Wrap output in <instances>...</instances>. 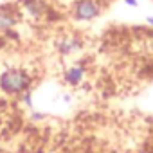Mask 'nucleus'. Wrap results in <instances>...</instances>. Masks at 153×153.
Here are the masks:
<instances>
[{"mask_svg":"<svg viewBox=\"0 0 153 153\" xmlns=\"http://www.w3.org/2000/svg\"><path fill=\"white\" fill-rule=\"evenodd\" d=\"M43 117H45V115H43V114H38V112H33V114H31V119H33V121H43Z\"/></svg>","mask_w":153,"mask_h":153,"instance_id":"obj_8","label":"nucleus"},{"mask_svg":"<svg viewBox=\"0 0 153 153\" xmlns=\"http://www.w3.org/2000/svg\"><path fill=\"white\" fill-rule=\"evenodd\" d=\"M22 101H24L27 106H33V96H31V92H29V90L22 94Z\"/></svg>","mask_w":153,"mask_h":153,"instance_id":"obj_7","label":"nucleus"},{"mask_svg":"<svg viewBox=\"0 0 153 153\" xmlns=\"http://www.w3.org/2000/svg\"><path fill=\"white\" fill-rule=\"evenodd\" d=\"M16 20H18V16H16L15 11H11L7 6L0 7V29H2V31L13 29L15 24H16Z\"/></svg>","mask_w":153,"mask_h":153,"instance_id":"obj_5","label":"nucleus"},{"mask_svg":"<svg viewBox=\"0 0 153 153\" xmlns=\"http://www.w3.org/2000/svg\"><path fill=\"white\" fill-rule=\"evenodd\" d=\"M85 76H87V70H85L83 65H70L63 72V79L70 87H79L85 81Z\"/></svg>","mask_w":153,"mask_h":153,"instance_id":"obj_3","label":"nucleus"},{"mask_svg":"<svg viewBox=\"0 0 153 153\" xmlns=\"http://www.w3.org/2000/svg\"><path fill=\"white\" fill-rule=\"evenodd\" d=\"M103 9H105L103 0H76L72 13L78 22H90L99 15H103Z\"/></svg>","mask_w":153,"mask_h":153,"instance_id":"obj_2","label":"nucleus"},{"mask_svg":"<svg viewBox=\"0 0 153 153\" xmlns=\"http://www.w3.org/2000/svg\"><path fill=\"white\" fill-rule=\"evenodd\" d=\"M123 2L130 7H139V0H123Z\"/></svg>","mask_w":153,"mask_h":153,"instance_id":"obj_9","label":"nucleus"},{"mask_svg":"<svg viewBox=\"0 0 153 153\" xmlns=\"http://www.w3.org/2000/svg\"><path fill=\"white\" fill-rule=\"evenodd\" d=\"M33 85L31 74L24 68H6L0 74V90L6 96H22Z\"/></svg>","mask_w":153,"mask_h":153,"instance_id":"obj_1","label":"nucleus"},{"mask_svg":"<svg viewBox=\"0 0 153 153\" xmlns=\"http://www.w3.org/2000/svg\"><path fill=\"white\" fill-rule=\"evenodd\" d=\"M103 2H112V0H103Z\"/></svg>","mask_w":153,"mask_h":153,"instance_id":"obj_11","label":"nucleus"},{"mask_svg":"<svg viewBox=\"0 0 153 153\" xmlns=\"http://www.w3.org/2000/svg\"><path fill=\"white\" fill-rule=\"evenodd\" d=\"M24 9H25V13L27 15H31V16H34V18H38V16H42L43 15V4L40 2V0H24Z\"/></svg>","mask_w":153,"mask_h":153,"instance_id":"obj_6","label":"nucleus"},{"mask_svg":"<svg viewBox=\"0 0 153 153\" xmlns=\"http://www.w3.org/2000/svg\"><path fill=\"white\" fill-rule=\"evenodd\" d=\"M81 49V40L76 38V36H65L58 42V51L63 54V56H68V54H74Z\"/></svg>","mask_w":153,"mask_h":153,"instance_id":"obj_4","label":"nucleus"},{"mask_svg":"<svg viewBox=\"0 0 153 153\" xmlns=\"http://www.w3.org/2000/svg\"><path fill=\"white\" fill-rule=\"evenodd\" d=\"M146 24H148V25H149V27L153 29V15H149V16L146 18Z\"/></svg>","mask_w":153,"mask_h":153,"instance_id":"obj_10","label":"nucleus"}]
</instances>
